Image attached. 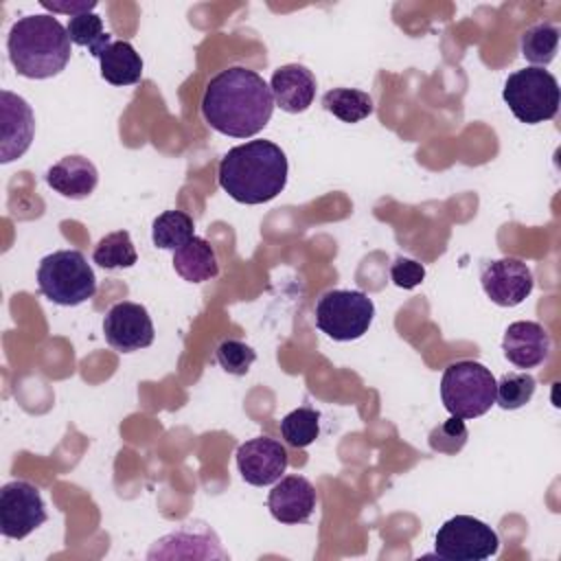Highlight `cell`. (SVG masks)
<instances>
[{"instance_id": "obj_1", "label": "cell", "mask_w": 561, "mask_h": 561, "mask_svg": "<svg viewBox=\"0 0 561 561\" xmlns=\"http://www.w3.org/2000/svg\"><path fill=\"white\" fill-rule=\"evenodd\" d=\"M274 96L263 77L232 66L215 75L202 96V116L219 134L232 138L256 136L272 118Z\"/></svg>"}, {"instance_id": "obj_2", "label": "cell", "mask_w": 561, "mask_h": 561, "mask_svg": "<svg viewBox=\"0 0 561 561\" xmlns=\"http://www.w3.org/2000/svg\"><path fill=\"white\" fill-rule=\"evenodd\" d=\"M287 156L272 140H248L219 162V186L239 204L272 202L287 184Z\"/></svg>"}, {"instance_id": "obj_3", "label": "cell", "mask_w": 561, "mask_h": 561, "mask_svg": "<svg viewBox=\"0 0 561 561\" xmlns=\"http://www.w3.org/2000/svg\"><path fill=\"white\" fill-rule=\"evenodd\" d=\"M70 37L66 26L46 13L20 18L7 37L9 61L26 79L59 75L70 61Z\"/></svg>"}, {"instance_id": "obj_4", "label": "cell", "mask_w": 561, "mask_h": 561, "mask_svg": "<svg viewBox=\"0 0 561 561\" xmlns=\"http://www.w3.org/2000/svg\"><path fill=\"white\" fill-rule=\"evenodd\" d=\"M37 287L50 302L77 307L94 296L96 276L83 252L57 250L39 261Z\"/></svg>"}, {"instance_id": "obj_5", "label": "cell", "mask_w": 561, "mask_h": 561, "mask_svg": "<svg viewBox=\"0 0 561 561\" xmlns=\"http://www.w3.org/2000/svg\"><path fill=\"white\" fill-rule=\"evenodd\" d=\"M440 399L451 416L478 419L495 403V377L480 362H454L443 373Z\"/></svg>"}, {"instance_id": "obj_6", "label": "cell", "mask_w": 561, "mask_h": 561, "mask_svg": "<svg viewBox=\"0 0 561 561\" xmlns=\"http://www.w3.org/2000/svg\"><path fill=\"white\" fill-rule=\"evenodd\" d=\"M502 99L517 121L537 125L557 116L561 92L554 75L528 66L508 75L502 88Z\"/></svg>"}, {"instance_id": "obj_7", "label": "cell", "mask_w": 561, "mask_h": 561, "mask_svg": "<svg viewBox=\"0 0 561 561\" xmlns=\"http://www.w3.org/2000/svg\"><path fill=\"white\" fill-rule=\"evenodd\" d=\"M375 318V305L364 291L331 289L316 305V327L335 342L359 340Z\"/></svg>"}, {"instance_id": "obj_8", "label": "cell", "mask_w": 561, "mask_h": 561, "mask_svg": "<svg viewBox=\"0 0 561 561\" xmlns=\"http://www.w3.org/2000/svg\"><path fill=\"white\" fill-rule=\"evenodd\" d=\"M497 533L471 515L447 519L434 537V552L445 561H484L497 554Z\"/></svg>"}, {"instance_id": "obj_9", "label": "cell", "mask_w": 561, "mask_h": 561, "mask_svg": "<svg viewBox=\"0 0 561 561\" xmlns=\"http://www.w3.org/2000/svg\"><path fill=\"white\" fill-rule=\"evenodd\" d=\"M46 504L39 489L26 480H11L0 489V533L24 539L46 522Z\"/></svg>"}, {"instance_id": "obj_10", "label": "cell", "mask_w": 561, "mask_h": 561, "mask_svg": "<svg viewBox=\"0 0 561 561\" xmlns=\"http://www.w3.org/2000/svg\"><path fill=\"white\" fill-rule=\"evenodd\" d=\"M103 335L107 344L121 353H134L151 346L156 331L149 311L138 302H116L103 320Z\"/></svg>"}, {"instance_id": "obj_11", "label": "cell", "mask_w": 561, "mask_h": 561, "mask_svg": "<svg viewBox=\"0 0 561 561\" xmlns=\"http://www.w3.org/2000/svg\"><path fill=\"white\" fill-rule=\"evenodd\" d=\"M480 283L486 298H491V302H495L497 307L522 305L535 287L530 267L522 259H513V256H504L486 263L482 267Z\"/></svg>"}, {"instance_id": "obj_12", "label": "cell", "mask_w": 561, "mask_h": 561, "mask_svg": "<svg viewBox=\"0 0 561 561\" xmlns=\"http://www.w3.org/2000/svg\"><path fill=\"white\" fill-rule=\"evenodd\" d=\"M289 465L287 449L280 440L270 436H256L239 445L237 467L241 478L252 486H267L280 480Z\"/></svg>"}, {"instance_id": "obj_13", "label": "cell", "mask_w": 561, "mask_h": 561, "mask_svg": "<svg viewBox=\"0 0 561 561\" xmlns=\"http://www.w3.org/2000/svg\"><path fill=\"white\" fill-rule=\"evenodd\" d=\"M35 136V116L26 99L9 90L0 92V162L7 164L26 153Z\"/></svg>"}, {"instance_id": "obj_14", "label": "cell", "mask_w": 561, "mask_h": 561, "mask_svg": "<svg viewBox=\"0 0 561 561\" xmlns=\"http://www.w3.org/2000/svg\"><path fill=\"white\" fill-rule=\"evenodd\" d=\"M318 495L313 484L302 476H287L274 482L267 493V508L280 524H305L313 515Z\"/></svg>"}, {"instance_id": "obj_15", "label": "cell", "mask_w": 561, "mask_h": 561, "mask_svg": "<svg viewBox=\"0 0 561 561\" xmlns=\"http://www.w3.org/2000/svg\"><path fill=\"white\" fill-rule=\"evenodd\" d=\"M550 348H552V340L543 329V324L539 322L517 320L508 324V329L504 331V340H502L504 357L517 368L528 370L543 364L550 355Z\"/></svg>"}, {"instance_id": "obj_16", "label": "cell", "mask_w": 561, "mask_h": 561, "mask_svg": "<svg viewBox=\"0 0 561 561\" xmlns=\"http://www.w3.org/2000/svg\"><path fill=\"white\" fill-rule=\"evenodd\" d=\"M270 90L274 96V105H278L283 112L300 114L313 103L316 77L302 64H285L274 70Z\"/></svg>"}, {"instance_id": "obj_17", "label": "cell", "mask_w": 561, "mask_h": 561, "mask_svg": "<svg viewBox=\"0 0 561 561\" xmlns=\"http://www.w3.org/2000/svg\"><path fill=\"white\" fill-rule=\"evenodd\" d=\"M46 184L68 199H83L96 188L99 171L88 158L72 153L48 167Z\"/></svg>"}, {"instance_id": "obj_18", "label": "cell", "mask_w": 561, "mask_h": 561, "mask_svg": "<svg viewBox=\"0 0 561 561\" xmlns=\"http://www.w3.org/2000/svg\"><path fill=\"white\" fill-rule=\"evenodd\" d=\"M173 270L188 283H204L219 274V263L213 245L193 234L184 245L173 250Z\"/></svg>"}, {"instance_id": "obj_19", "label": "cell", "mask_w": 561, "mask_h": 561, "mask_svg": "<svg viewBox=\"0 0 561 561\" xmlns=\"http://www.w3.org/2000/svg\"><path fill=\"white\" fill-rule=\"evenodd\" d=\"M101 77L112 85H134L142 79V59L125 39H114L99 57Z\"/></svg>"}, {"instance_id": "obj_20", "label": "cell", "mask_w": 561, "mask_h": 561, "mask_svg": "<svg viewBox=\"0 0 561 561\" xmlns=\"http://www.w3.org/2000/svg\"><path fill=\"white\" fill-rule=\"evenodd\" d=\"M322 107L342 123H359L368 118L375 110L370 94L355 88H333L324 92Z\"/></svg>"}, {"instance_id": "obj_21", "label": "cell", "mask_w": 561, "mask_h": 561, "mask_svg": "<svg viewBox=\"0 0 561 561\" xmlns=\"http://www.w3.org/2000/svg\"><path fill=\"white\" fill-rule=\"evenodd\" d=\"M193 219L184 210H164L151 224V241L160 250H178L193 237Z\"/></svg>"}, {"instance_id": "obj_22", "label": "cell", "mask_w": 561, "mask_h": 561, "mask_svg": "<svg viewBox=\"0 0 561 561\" xmlns=\"http://www.w3.org/2000/svg\"><path fill=\"white\" fill-rule=\"evenodd\" d=\"M66 31H68V37L75 46L88 48L92 53V57H96V59L114 42L112 35L103 28V20L92 11L70 18Z\"/></svg>"}, {"instance_id": "obj_23", "label": "cell", "mask_w": 561, "mask_h": 561, "mask_svg": "<svg viewBox=\"0 0 561 561\" xmlns=\"http://www.w3.org/2000/svg\"><path fill=\"white\" fill-rule=\"evenodd\" d=\"M92 261L103 270H123L131 267L138 261L136 248L127 230H116L105 234L92 252Z\"/></svg>"}, {"instance_id": "obj_24", "label": "cell", "mask_w": 561, "mask_h": 561, "mask_svg": "<svg viewBox=\"0 0 561 561\" xmlns=\"http://www.w3.org/2000/svg\"><path fill=\"white\" fill-rule=\"evenodd\" d=\"M557 46L559 28L554 24L541 22L522 33V55L537 68L548 66L557 57Z\"/></svg>"}, {"instance_id": "obj_25", "label": "cell", "mask_w": 561, "mask_h": 561, "mask_svg": "<svg viewBox=\"0 0 561 561\" xmlns=\"http://www.w3.org/2000/svg\"><path fill=\"white\" fill-rule=\"evenodd\" d=\"M318 434H320V412L309 405L291 410L280 421V436L285 438L287 445L296 449L309 447L318 438Z\"/></svg>"}, {"instance_id": "obj_26", "label": "cell", "mask_w": 561, "mask_h": 561, "mask_svg": "<svg viewBox=\"0 0 561 561\" xmlns=\"http://www.w3.org/2000/svg\"><path fill=\"white\" fill-rule=\"evenodd\" d=\"M535 377L528 373H506L495 381V403L502 410L524 408L535 394Z\"/></svg>"}, {"instance_id": "obj_27", "label": "cell", "mask_w": 561, "mask_h": 561, "mask_svg": "<svg viewBox=\"0 0 561 561\" xmlns=\"http://www.w3.org/2000/svg\"><path fill=\"white\" fill-rule=\"evenodd\" d=\"M217 364L228 373V375H245L250 370V366L256 359V353L252 346H248L241 340H224L217 346Z\"/></svg>"}, {"instance_id": "obj_28", "label": "cell", "mask_w": 561, "mask_h": 561, "mask_svg": "<svg viewBox=\"0 0 561 561\" xmlns=\"http://www.w3.org/2000/svg\"><path fill=\"white\" fill-rule=\"evenodd\" d=\"M467 443V427L462 419L451 416L430 432V447L440 454H456Z\"/></svg>"}, {"instance_id": "obj_29", "label": "cell", "mask_w": 561, "mask_h": 561, "mask_svg": "<svg viewBox=\"0 0 561 561\" xmlns=\"http://www.w3.org/2000/svg\"><path fill=\"white\" fill-rule=\"evenodd\" d=\"M390 278L401 289H414L425 278V267L408 256H399L390 265Z\"/></svg>"}, {"instance_id": "obj_30", "label": "cell", "mask_w": 561, "mask_h": 561, "mask_svg": "<svg viewBox=\"0 0 561 561\" xmlns=\"http://www.w3.org/2000/svg\"><path fill=\"white\" fill-rule=\"evenodd\" d=\"M44 9H48V11H53V13H68L70 18H75V15H79V13H88V11H92L94 7H96V0H83V2H50V0H42L39 2Z\"/></svg>"}]
</instances>
